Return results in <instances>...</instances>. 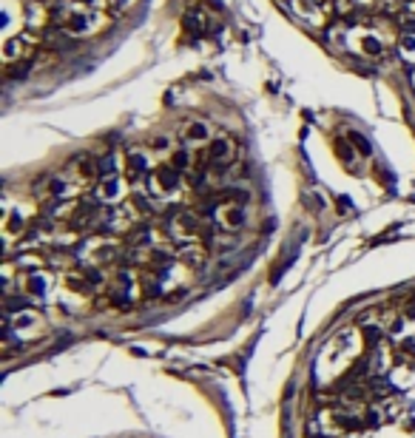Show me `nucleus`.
<instances>
[{
  "mask_svg": "<svg viewBox=\"0 0 415 438\" xmlns=\"http://www.w3.org/2000/svg\"><path fill=\"white\" fill-rule=\"evenodd\" d=\"M40 265H46V259H43L40 254H23L20 259H17V267H20V270L26 267L29 273H37V270H40Z\"/></svg>",
  "mask_w": 415,
  "mask_h": 438,
  "instance_id": "obj_16",
  "label": "nucleus"
},
{
  "mask_svg": "<svg viewBox=\"0 0 415 438\" xmlns=\"http://www.w3.org/2000/svg\"><path fill=\"white\" fill-rule=\"evenodd\" d=\"M66 288L71 290V293H88V279L83 276V273H71V276H66Z\"/></svg>",
  "mask_w": 415,
  "mask_h": 438,
  "instance_id": "obj_17",
  "label": "nucleus"
},
{
  "mask_svg": "<svg viewBox=\"0 0 415 438\" xmlns=\"http://www.w3.org/2000/svg\"><path fill=\"white\" fill-rule=\"evenodd\" d=\"M80 273H83L85 279H88V285H94V288H97V285H103V273H100V270H97L94 265H91V267L85 265V267L80 270Z\"/></svg>",
  "mask_w": 415,
  "mask_h": 438,
  "instance_id": "obj_24",
  "label": "nucleus"
},
{
  "mask_svg": "<svg viewBox=\"0 0 415 438\" xmlns=\"http://www.w3.org/2000/svg\"><path fill=\"white\" fill-rule=\"evenodd\" d=\"M401 353H404V356H413V358H415V336H413V339H404V342H401Z\"/></svg>",
  "mask_w": 415,
  "mask_h": 438,
  "instance_id": "obj_25",
  "label": "nucleus"
},
{
  "mask_svg": "<svg viewBox=\"0 0 415 438\" xmlns=\"http://www.w3.org/2000/svg\"><path fill=\"white\" fill-rule=\"evenodd\" d=\"M347 139L356 145V151L361 154V157H370L373 151H370V142H367V137L364 134H358V131H347Z\"/></svg>",
  "mask_w": 415,
  "mask_h": 438,
  "instance_id": "obj_18",
  "label": "nucleus"
},
{
  "mask_svg": "<svg viewBox=\"0 0 415 438\" xmlns=\"http://www.w3.org/2000/svg\"><path fill=\"white\" fill-rule=\"evenodd\" d=\"M173 236H182V239H191L196 231H199V219H196L194 211H176L173 219L168 222Z\"/></svg>",
  "mask_w": 415,
  "mask_h": 438,
  "instance_id": "obj_4",
  "label": "nucleus"
},
{
  "mask_svg": "<svg viewBox=\"0 0 415 438\" xmlns=\"http://www.w3.org/2000/svg\"><path fill=\"white\" fill-rule=\"evenodd\" d=\"M384 327L381 324H373V322H367L364 327H361V342H364V347L367 350H378L381 347V342H384Z\"/></svg>",
  "mask_w": 415,
  "mask_h": 438,
  "instance_id": "obj_9",
  "label": "nucleus"
},
{
  "mask_svg": "<svg viewBox=\"0 0 415 438\" xmlns=\"http://www.w3.org/2000/svg\"><path fill=\"white\" fill-rule=\"evenodd\" d=\"M171 165L176 168V171L188 174V171H191V165H194L191 151H188V148H173V151H171Z\"/></svg>",
  "mask_w": 415,
  "mask_h": 438,
  "instance_id": "obj_14",
  "label": "nucleus"
},
{
  "mask_svg": "<svg viewBox=\"0 0 415 438\" xmlns=\"http://www.w3.org/2000/svg\"><path fill=\"white\" fill-rule=\"evenodd\" d=\"M179 259H182L188 267H202L205 265V259H208V251H205V245L202 242H196V239H185L182 245H179Z\"/></svg>",
  "mask_w": 415,
  "mask_h": 438,
  "instance_id": "obj_5",
  "label": "nucleus"
},
{
  "mask_svg": "<svg viewBox=\"0 0 415 438\" xmlns=\"http://www.w3.org/2000/svg\"><path fill=\"white\" fill-rule=\"evenodd\" d=\"M23 293L32 296V299H43L48 293V276H43L40 270H37V273H29V276L23 279Z\"/></svg>",
  "mask_w": 415,
  "mask_h": 438,
  "instance_id": "obj_7",
  "label": "nucleus"
},
{
  "mask_svg": "<svg viewBox=\"0 0 415 438\" xmlns=\"http://www.w3.org/2000/svg\"><path fill=\"white\" fill-rule=\"evenodd\" d=\"M148 171V157H145V151H128V174L131 176H142V174Z\"/></svg>",
  "mask_w": 415,
  "mask_h": 438,
  "instance_id": "obj_11",
  "label": "nucleus"
},
{
  "mask_svg": "<svg viewBox=\"0 0 415 438\" xmlns=\"http://www.w3.org/2000/svg\"><path fill=\"white\" fill-rule=\"evenodd\" d=\"M83 3H91V0H83Z\"/></svg>",
  "mask_w": 415,
  "mask_h": 438,
  "instance_id": "obj_29",
  "label": "nucleus"
},
{
  "mask_svg": "<svg viewBox=\"0 0 415 438\" xmlns=\"http://www.w3.org/2000/svg\"><path fill=\"white\" fill-rule=\"evenodd\" d=\"M151 151H157V154H171V137H168V134H157V137L151 139Z\"/></svg>",
  "mask_w": 415,
  "mask_h": 438,
  "instance_id": "obj_21",
  "label": "nucleus"
},
{
  "mask_svg": "<svg viewBox=\"0 0 415 438\" xmlns=\"http://www.w3.org/2000/svg\"><path fill=\"white\" fill-rule=\"evenodd\" d=\"M210 126L208 123H202V120H191L188 126H185V131H182V137L191 142V145H205V142H210Z\"/></svg>",
  "mask_w": 415,
  "mask_h": 438,
  "instance_id": "obj_6",
  "label": "nucleus"
},
{
  "mask_svg": "<svg viewBox=\"0 0 415 438\" xmlns=\"http://www.w3.org/2000/svg\"><path fill=\"white\" fill-rule=\"evenodd\" d=\"M3 54H6V63H17L23 60V35L20 37H9L6 46H3Z\"/></svg>",
  "mask_w": 415,
  "mask_h": 438,
  "instance_id": "obj_15",
  "label": "nucleus"
},
{
  "mask_svg": "<svg viewBox=\"0 0 415 438\" xmlns=\"http://www.w3.org/2000/svg\"><path fill=\"white\" fill-rule=\"evenodd\" d=\"M182 171H176L171 162L168 165H160V168H154L151 171V188L157 191V194H173L176 188H179V182H182V176H179Z\"/></svg>",
  "mask_w": 415,
  "mask_h": 438,
  "instance_id": "obj_2",
  "label": "nucleus"
},
{
  "mask_svg": "<svg viewBox=\"0 0 415 438\" xmlns=\"http://www.w3.org/2000/svg\"><path fill=\"white\" fill-rule=\"evenodd\" d=\"M401 51L415 60V32H404L401 35Z\"/></svg>",
  "mask_w": 415,
  "mask_h": 438,
  "instance_id": "obj_23",
  "label": "nucleus"
},
{
  "mask_svg": "<svg viewBox=\"0 0 415 438\" xmlns=\"http://www.w3.org/2000/svg\"><path fill=\"white\" fill-rule=\"evenodd\" d=\"M213 219H216V228H222V231H242L245 222H248V214H245V205H236V202H228V205L216 208V214H213Z\"/></svg>",
  "mask_w": 415,
  "mask_h": 438,
  "instance_id": "obj_1",
  "label": "nucleus"
},
{
  "mask_svg": "<svg viewBox=\"0 0 415 438\" xmlns=\"http://www.w3.org/2000/svg\"><path fill=\"white\" fill-rule=\"evenodd\" d=\"M404 430H410V433H415V418H407V421H404Z\"/></svg>",
  "mask_w": 415,
  "mask_h": 438,
  "instance_id": "obj_28",
  "label": "nucleus"
},
{
  "mask_svg": "<svg viewBox=\"0 0 415 438\" xmlns=\"http://www.w3.org/2000/svg\"><path fill=\"white\" fill-rule=\"evenodd\" d=\"M66 32L69 35H85L91 32V14L88 12H71L66 20Z\"/></svg>",
  "mask_w": 415,
  "mask_h": 438,
  "instance_id": "obj_10",
  "label": "nucleus"
},
{
  "mask_svg": "<svg viewBox=\"0 0 415 438\" xmlns=\"http://www.w3.org/2000/svg\"><path fill=\"white\" fill-rule=\"evenodd\" d=\"M29 66H32V63H20L17 69H12V77H23L26 71H29Z\"/></svg>",
  "mask_w": 415,
  "mask_h": 438,
  "instance_id": "obj_27",
  "label": "nucleus"
},
{
  "mask_svg": "<svg viewBox=\"0 0 415 438\" xmlns=\"http://www.w3.org/2000/svg\"><path fill=\"white\" fill-rule=\"evenodd\" d=\"M26 231V219H20L17 214H9V219H6V233H20L23 236Z\"/></svg>",
  "mask_w": 415,
  "mask_h": 438,
  "instance_id": "obj_22",
  "label": "nucleus"
},
{
  "mask_svg": "<svg viewBox=\"0 0 415 438\" xmlns=\"http://www.w3.org/2000/svg\"><path fill=\"white\" fill-rule=\"evenodd\" d=\"M97 196L103 202H117L123 196V179L120 176H105L103 182H100V188H97Z\"/></svg>",
  "mask_w": 415,
  "mask_h": 438,
  "instance_id": "obj_8",
  "label": "nucleus"
},
{
  "mask_svg": "<svg viewBox=\"0 0 415 438\" xmlns=\"http://www.w3.org/2000/svg\"><path fill=\"white\" fill-rule=\"evenodd\" d=\"M97 171L103 174V179H105V176H117V160H114V154L103 157V160H100V165H97Z\"/></svg>",
  "mask_w": 415,
  "mask_h": 438,
  "instance_id": "obj_20",
  "label": "nucleus"
},
{
  "mask_svg": "<svg viewBox=\"0 0 415 438\" xmlns=\"http://www.w3.org/2000/svg\"><path fill=\"white\" fill-rule=\"evenodd\" d=\"M208 165H216V168H228L236 157V145H233V139L228 137H216L210 139V145H208Z\"/></svg>",
  "mask_w": 415,
  "mask_h": 438,
  "instance_id": "obj_3",
  "label": "nucleus"
},
{
  "mask_svg": "<svg viewBox=\"0 0 415 438\" xmlns=\"http://www.w3.org/2000/svg\"><path fill=\"white\" fill-rule=\"evenodd\" d=\"M361 51H364V54H370V57H378L381 51H384V46H381V40L378 37H364V40H361Z\"/></svg>",
  "mask_w": 415,
  "mask_h": 438,
  "instance_id": "obj_19",
  "label": "nucleus"
},
{
  "mask_svg": "<svg viewBox=\"0 0 415 438\" xmlns=\"http://www.w3.org/2000/svg\"><path fill=\"white\" fill-rule=\"evenodd\" d=\"M356 154L358 151H356V145H353L350 139H335V157L344 162V165L353 168V165H356Z\"/></svg>",
  "mask_w": 415,
  "mask_h": 438,
  "instance_id": "obj_12",
  "label": "nucleus"
},
{
  "mask_svg": "<svg viewBox=\"0 0 415 438\" xmlns=\"http://www.w3.org/2000/svg\"><path fill=\"white\" fill-rule=\"evenodd\" d=\"M401 316H404V319H410V322H415V296H413L410 302H407V305H404Z\"/></svg>",
  "mask_w": 415,
  "mask_h": 438,
  "instance_id": "obj_26",
  "label": "nucleus"
},
{
  "mask_svg": "<svg viewBox=\"0 0 415 438\" xmlns=\"http://www.w3.org/2000/svg\"><path fill=\"white\" fill-rule=\"evenodd\" d=\"M361 418H364V427H367V430H378V427L384 424V418H387V415H384L381 407L367 404V407H364V413H361Z\"/></svg>",
  "mask_w": 415,
  "mask_h": 438,
  "instance_id": "obj_13",
  "label": "nucleus"
}]
</instances>
